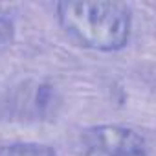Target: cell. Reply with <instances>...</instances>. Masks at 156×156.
Returning a JSON list of instances; mask_svg holds the SVG:
<instances>
[{"instance_id":"cell-1","label":"cell","mask_w":156,"mask_h":156,"mask_svg":"<svg viewBox=\"0 0 156 156\" xmlns=\"http://www.w3.org/2000/svg\"><path fill=\"white\" fill-rule=\"evenodd\" d=\"M57 20L64 33L79 46L114 51L129 42L132 28L130 8L116 0L59 2Z\"/></svg>"},{"instance_id":"cell-2","label":"cell","mask_w":156,"mask_h":156,"mask_svg":"<svg viewBox=\"0 0 156 156\" xmlns=\"http://www.w3.org/2000/svg\"><path fill=\"white\" fill-rule=\"evenodd\" d=\"M8 116L19 121H41L55 116L59 96L51 85L46 83H22L15 87L4 103Z\"/></svg>"},{"instance_id":"cell-3","label":"cell","mask_w":156,"mask_h":156,"mask_svg":"<svg viewBox=\"0 0 156 156\" xmlns=\"http://www.w3.org/2000/svg\"><path fill=\"white\" fill-rule=\"evenodd\" d=\"M85 141L94 156H151L145 140L125 127L103 125L90 129Z\"/></svg>"},{"instance_id":"cell-4","label":"cell","mask_w":156,"mask_h":156,"mask_svg":"<svg viewBox=\"0 0 156 156\" xmlns=\"http://www.w3.org/2000/svg\"><path fill=\"white\" fill-rule=\"evenodd\" d=\"M0 156H57L55 151L41 143H9L0 147Z\"/></svg>"},{"instance_id":"cell-5","label":"cell","mask_w":156,"mask_h":156,"mask_svg":"<svg viewBox=\"0 0 156 156\" xmlns=\"http://www.w3.org/2000/svg\"><path fill=\"white\" fill-rule=\"evenodd\" d=\"M13 37H15V24H13V20L8 15L0 13V51L6 50L13 42Z\"/></svg>"}]
</instances>
